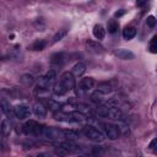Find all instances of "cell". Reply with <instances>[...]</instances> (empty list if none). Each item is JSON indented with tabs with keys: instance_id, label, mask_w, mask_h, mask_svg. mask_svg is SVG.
<instances>
[{
	"instance_id": "6da1fadb",
	"label": "cell",
	"mask_w": 157,
	"mask_h": 157,
	"mask_svg": "<svg viewBox=\"0 0 157 157\" xmlns=\"http://www.w3.org/2000/svg\"><path fill=\"white\" fill-rule=\"evenodd\" d=\"M55 78H56V72L54 70H49L44 76L39 77L37 82V88L39 91H47L52 85L55 83Z\"/></svg>"
},
{
	"instance_id": "7a4b0ae2",
	"label": "cell",
	"mask_w": 157,
	"mask_h": 157,
	"mask_svg": "<svg viewBox=\"0 0 157 157\" xmlns=\"http://www.w3.org/2000/svg\"><path fill=\"white\" fill-rule=\"evenodd\" d=\"M83 134L87 139H90L92 141H96V142H101V141L104 140V134L101 130L92 126V125H86L83 128Z\"/></svg>"
},
{
	"instance_id": "3957f363",
	"label": "cell",
	"mask_w": 157,
	"mask_h": 157,
	"mask_svg": "<svg viewBox=\"0 0 157 157\" xmlns=\"http://www.w3.org/2000/svg\"><path fill=\"white\" fill-rule=\"evenodd\" d=\"M40 135L48 140H58L63 137V130L54 128V126H43Z\"/></svg>"
},
{
	"instance_id": "277c9868",
	"label": "cell",
	"mask_w": 157,
	"mask_h": 157,
	"mask_svg": "<svg viewBox=\"0 0 157 157\" xmlns=\"http://www.w3.org/2000/svg\"><path fill=\"white\" fill-rule=\"evenodd\" d=\"M42 128L37 121L34 120H28L23 124V131L26 134H33V135H40L42 134Z\"/></svg>"
},
{
	"instance_id": "5b68a950",
	"label": "cell",
	"mask_w": 157,
	"mask_h": 157,
	"mask_svg": "<svg viewBox=\"0 0 157 157\" xmlns=\"http://www.w3.org/2000/svg\"><path fill=\"white\" fill-rule=\"evenodd\" d=\"M29 114H31V109L27 104H18L13 108V115L20 120L27 119L29 117Z\"/></svg>"
},
{
	"instance_id": "8992f818",
	"label": "cell",
	"mask_w": 157,
	"mask_h": 157,
	"mask_svg": "<svg viewBox=\"0 0 157 157\" xmlns=\"http://www.w3.org/2000/svg\"><path fill=\"white\" fill-rule=\"evenodd\" d=\"M103 128H104V132L107 135V137L109 140H117L120 135L119 132V129L115 124H112V123H105V124H102Z\"/></svg>"
},
{
	"instance_id": "52a82bcc",
	"label": "cell",
	"mask_w": 157,
	"mask_h": 157,
	"mask_svg": "<svg viewBox=\"0 0 157 157\" xmlns=\"http://www.w3.org/2000/svg\"><path fill=\"white\" fill-rule=\"evenodd\" d=\"M66 63V55L64 53H55L52 59H50V64H52V70H56L60 69L64 64Z\"/></svg>"
},
{
	"instance_id": "ba28073f",
	"label": "cell",
	"mask_w": 157,
	"mask_h": 157,
	"mask_svg": "<svg viewBox=\"0 0 157 157\" xmlns=\"http://www.w3.org/2000/svg\"><path fill=\"white\" fill-rule=\"evenodd\" d=\"M59 81L64 85V87H65L67 91H70V90H72V88L75 87V76H74L70 71H65V72L61 75V77H60Z\"/></svg>"
},
{
	"instance_id": "9c48e42d",
	"label": "cell",
	"mask_w": 157,
	"mask_h": 157,
	"mask_svg": "<svg viewBox=\"0 0 157 157\" xmlns=\"http://www.w3.org/2000/svg\"><path fill=\"white\" fill-rule=\"evenodd\" d=\"M86 48L88 49L90 53L92 54H102L104 52L103 47L98 43V42H94V40H87L86 42Z\"/></svg>"
},
{
	"instance_id": "30bf717a",
	"label": "cell",
	"mask_w": 157,
	"mask_h": 157,
	"mask_svg": "<svg viewBox=\"0 0 157 157\" xmlns=\"http://www.w3.org/2000/svg\"><path fill=\"white\" fill-rule=\"evenodd\" d=\"M42 103L44 104V107H45L47 109H49V110H52V112H54V113L60 112V110H61V107H63L59 102H56V101H54V99H50V98L44 99Z\"/></svg>"
},
{
	"instance_id": "8fae6325",
	"label": "cell",
	"mask_w": 157,
	"mask_h": 157,
	"mask_svg": "<svg viewBox=\"0 0 157 157\" xmlns=\"http://www.w3.org/2000/svg\"><path fill=\"white\" fill-rule=\"evenodd\" d=\"M115 55H117L119 59H123V60H132V59L135 58L134 53L130 52L129 49H125V48L117 49V50H115Z\"/></svg>"
},
{
	"instance_id": "7c38bea8",
	"label": "cell",
	"mask_w": 157,
	"mask_h": 157,
	"mask_svg": "<svg viewBox=\"0 0 157 157\" xmlns=\"http://www.w3.org/2000/svg\"><path fill=\"white\" fill-rule=\"evenodd\" d=\"M94 86V80L92 77H83L78 82V88L81 91H90Z\"/></svg>"
},
{
	"instance_id": "4fadbf2b",
	"label": "cell",
	"mask_w": 157,
	"mask_h": 157,
	"mask_svg": "<svg viewBox=\"0 0 157 157\" xmlns=\"http://www.w3.org/2000/svg\"><path fill=\"white\" fill-rule=\"evenodd\" d=\"M33 113L38 118H45L47 117V108L44 107V104L42 102H38L33 105Z\"/></svg>"
},
{
	"instance_id": "5bb4252c",
	"label": "cell",
	"mask_w": 157,
	"mask_h": 157,
	"mask_svg": "<svg viewBox=\"0 0 157 157\" xmlns=\"http://www.w3.org/2000/svg\"><path fill=\"white\" fill-rule=\"evenodd\" d=\"M85 71H86V65H85L83 63H76V64L72 66V69H71V71H70V72H71L74 76L78 77V76L83 75V74H85Z\"/></svg>"
},
{
	"instance_id": "9a60e30c",
	"label": "cell",
	"mask_w": 157,
	"mask_h": 157,
	"mask_svg": "<svg viewBox=\"0 0 157 157\" xmlns=\"http://www.w3.org/2000/svg\"><path fill=\"white\" fill-rule=\"evenodd\" d=\"M36 82V78L32 74H23L21 77H20V83H22L23 86H32L33 83Z\"/></svg>"
},
{
	"instance_id": "2e32d148",
	"label": "cell",
	"mask_w": 157,
	"mask_h": 157,
	"mask_svg": "<svg viewBox=\"0 0 157 157\" xmlns=\"http://www.w3.org/2000/svg\"><path fill=\"white\" fill-rule=\"evenodd\" d=\"M113 90H114V87L112 86L110 82H101V83L98 85V87H97L96 91L101 92L102 94H108V93H110Z\"/></svg>"
},
{
	"instance_id": "e0dca14e",
	"label": "cell",
	"mask_w": 157,
	"mask_h": 157,
	"mask_svg": "<svg viewBox=\"0 0 157 157\" xmlns=\"http://www.w3.org/2000/svg\"><path fill=\"white\" fill-rule=\"evenodd\" d=\"M92 33H93V37L99 40V39H103V38H104V36H105V29H104V27H103L102 25H96V26L93 27Z\"/></svg>"
},
{
	"instance_id": "ac0fdd59",
	"label": "cell",
	"mask_w": 157,
	"mask_h": 157,
	"mask_svg": "<svg viewBox=\"0 0 157 157\" xmlns=\"http://www.w3.org/2000/svg\"><path fill=\"white\" fill-rule=\"evenodd\" d=\"M135 36H136V28L135 27L129 26V27H125L123 29V37H124V39L129 40V39H132Z\"/></svg>"
},
{
	"instance_id": "d6986e66",
	"label": "cell",
	"mask_w": 157,
	"mask_h": 157,
	"mask_svg": "<svg viewBox=\"0 0 157 157\" xmlns=\"http://www.w3.org/2000/svg\"><path fill=\"white\" fill-rule=\"evenodd\" d=\"M53 92L56 94V96H64L66 92H67V90L64 87V85L59 81V82H55L54 83V86H53Z\"/></svg>"
},
{
	"instance_id": "ffe728a7",
	"label": "cell",
	"mask_w": 157,
	"mask_h": 157,
	"mask_svg": "<svg viewBox=\"0 0 157 157\" xmlns=\"http://www.w3.org/2000/svg\"><path fill=\"white\" fill-rule=\"evenodd\" d=\"M63 137H65L67 141H74L78 139V134L75 130H63Z\"/></svg>"
},
{
	"instance_id": "44dd1931",
	"label": "cell",
	"mask_w": 157,
	"mask_h": 157,
	"mask_svg": "<svg viewBox=\"0 0 157 157\" xmlns=\"http://www.w3.org/2000/svg\"><path fill=\"white\" fill-rule=\"evenodd\" d=\"M108 112H109V107L108 105H99L96 108L94 113L98 115V117H102V118H108Z\"/></svg>"
},
{
	"instance_id": "7402d4cb",
	"label": "cell",
	"mask_w": 157,
	"mask_h": 157,
	"mask_svg": "<svg viewBox=\"0 0 157 157\" xmlns=\"http://www.w3.org/2000/svg\"><path fill=\"white\" fill-rule=\"evenodd\" d=\"M67 34V31L65 29V28H61V29H59L55 34H54V37H53V43H58V42H60L65 36Z\"/></svg>"
},
{
	"instance_id": "603a6c76",
	"label": "cell",
	"mask_w": 157,
	"mask_h": 157,
	"mask_svg": "<svg viewBox=\"0 0 157 157\" xmlns=\"http://www.w3.org/2000/svg\"><path fill=\"white\" fill-rule=\"evenodd\" d=\"M45 45H47V42H45V40H43V39H37V40L32 44L31 48H32L33 50H37V52H38V50H43V49L45 48Z\"/></svg>"
},
{
	"instance_id": "cb8c5ba5",
	"label": "cell",
	"mask_w": 157,
	"mask_h": 157,
	"mask_svg": "<svg viewBox=\"0 0 157 157\" xmlns=\"http://www.w3.org/2000/svg\"><path fill=\"white\" fill-rule=\"evenodd\" d=\"M0 132L2 135H7L10 132V125H9L7 120H1V123H0Z\"/></svg>"
},
{
	"instance_id": "d4e9b609",
	"label": "cell",
	"mask_w": 157,
	"mask_h": 157,
	"mask_svg": "<svg viewBox=\"0 0 157 157\" xmlns=\"http://www.w3.org/2000/svg\"><path fill=\"white\" fill-rule=\"evenodd\" d=\"M118 28H119V25H118V22H117V21L112 20V21L108 23V32H109V33L114 34V33L118 31Z\"/></svg>"
},
{
	"instance_id": "484cf974",
	"label": "cell",
	"mask_w": 157,
	"mask_h": 157,
	"mask_svg": "<svg viewBox=\"0 0 157 157\" xmlns=\"http://www.w3.org/2000/svg\"><path fill=\"white\" fill-rule=\"evenodd\" d=\"M103 96H104V94H102L101 92L94 91V92L91 94V101H92V102H94V103H99V102H102Z\"/></svg>"
},
{
	"instance_id": "4316f807",
	"label": "cell",
	"mask_w": 157,
	"mask_h": 157,
	"mask_svg": "<svg viewBox=\"0 0 157 157\" xmlns=\"http://www.w3.org/2000/svg\"><path fill=\"white\" fill-rule=\"evenodd\" d=\"M0 104H1V108H2V112H4V113H5L6 115H11V114L13 113V109L11 110V107H10V104H9L7 102H5V101H4V102H1Z\"/></svg>"
},
{
	"instance_id": "83f0119b",
	"label": "cell",
	"mask_w": 157,
	"mask_h": 157,
	"mask_svg": "<svg viewBox=\"0 0 157 157\" xmlns=\"http://www.w3.org/2000/svg\"><path fill=\"white\" fill-rule=\"evenodd\" d=\"M156 42H157V37H156V36H153V37H152V39H151V42H150V48H148V49H150V52H151V53H153V54H155V53H157V43H156Z\"/></svg>"
},
{
	"instance_id": "f1b7e54d",
	"label": "cell",
	"mask_w": 157,
	"mask_h": 157,
	"mask_svg": "<svg viewBox=\"0 0 157 157\" xmlns=\"http://www.w3.org/2000/svg\"><path fill=\"white\" fill-rule=\"evenodd\" d=\"M76 108H77V112L78 113H81V114H86V113H90V107L88 105H86V104H82V103H80V104H77L76 105Z\"/></svg>"
},
{
	"instance_id": "f546056e",
	"label": "cell",
	"mask_w": 157,
	"mask_h": 157,
	"mask_svg": "<svg viewBox=\"0 0 157 157\" xmlns=\"http://www.w3.org/2000/svg\"><path fill=\"white\" fill-rule=\"evenodd\" d=\"M54 152H55V155H56V156H59V157H64V156L69 155V153H67V151H66V150H64L63 147H60L59 145H58V146L55 147Z\"/></svg>"
},
{
	"instance_id": "4dcf8cb0",
	"label": "cell",
	"mask_w": 157,
	"mask_h": 157,
	"mask_svg": "<svg viewBox=\"0 0 157 157\" xmlns=\"http://www.w3.org/2000/svg\"><path fill=\"white\" fill-rule=\"evenodd\" d=\"M156 22H157V21H156V18H155V16H152V15L148 16L147 20H146V25H147L150 28H153V27L156 26Z\"/></svg>"
},
{
	"instance_id": "1f68e13d",
	"label": "cell",
	"mask_w": 157,
	"mask_h": 157,
	"mask_svg": "<svg viewBox=\"0 0 157 157\" xmlns=\"http://www.w3.org/2000/svg\"><path fill=\"white\" fill-rule=\"evenodd\" d=\"M124 13H125V10H124V9H120V10H118V11L114 12V17H115V18H119V17H121Z\"/></svg>"
},
{
	"instance_id": "d6a6232c",
	"label": "cell",
	"mask_w": 157,
	"mask_h": 157,
	"mask_svg": "<svg viewBox=\"0 0 157 157\" xmlns=\"http://www.w3.org/2000/svg\"><path fill=\"white\" fill-rule=\"evenodd\" d=\"M156 144H157V140H156V139H153V140L150 142V145H148V148L153 151V150L156 148Z\"/></svg>"
},
{
	"instance_id": "836d02e7",
	"label": "cell",
	"mask_w": 157,
	"mask_h": 157,
	"mask_svg": "<svg viewBox=\"0 0 157 157\" xmlns=\"http://www.w3.org/2000/svg\"><path fill=\"white\" fill-rule=\"evenodd\" d=\"M93 152H94V153H101V152H102V148H101L99 146H94Z\"/></svg>"
},
{
	"instance_id": "e575fe53",
	"label": "cell",
	"mask_w": 157,
	"mask_h": 157,
	"mask_svg": "<svg viewBox=\"0 0 157 157\" xmlns=\"http://www.w3.org/2000/svg\"><path fill=\"white\" fill-rule=\"evenodd\" d=\"M37 157H50L47 152H42V153H39V155H37Z\"/></svg>"
},
{
	"instance_id": "d590c367",
	"label": "cell",
	"mask_w": 157,
	"mask_h": 157,
	"mask_svg": "<svg viewBox=\"0 0 157 157\" xmlns=\"http://www.w3.org/2000/svg\"><path fill=\"white\" fill-rule=\"evenodd\" d=\"M2 113H4V112H2V108H1V104H0V115H1Z\"/></svg>"
},
{
	"instance_id": "8d00e7d4",
	"label": "cell",
	"mask_w": 157,
	"mask_h": 157,
	"mask_svg": "<svg viewBox=\"0 0 157 157\" xmlns=\"http://www.w3.org/2000/svg\"><path fill=\"white\" fill-rule=\"evenodd\" d=\"M78 157H94V156H78Z\"/></svg>"
}]
</instances>
